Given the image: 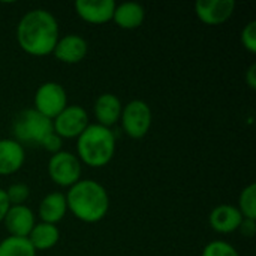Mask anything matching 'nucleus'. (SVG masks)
I'll list each match as a JSON object with an SVG mask.
<instances>
[{
    "label": "nucleus",
    "mask_w": 256,
    "mask_h": 256,
    "mask_svg": "<svg viewBox=\"0 0 256 256\" xmlns=\"http://www.w3.org/2000/svg\"><path fill=\"white\" fill-rule=\"evenodd\" d=\"M58 38V22L46 9L28 10L16 26V42L20 48L33 57L52 54Z\"/></svg>",
    "instance_id": "nucleus-1"
},
{
    "label": "nucleus",
    "mask_w": 256,
    "mask_h": 256,
    "mask_svg": "<svg viewBox=\"0 0 256 256\" xmlns=\"http://www.w3.org/2000/svg\"><path fill=\"white\" fill-rule=\"evenodd\" d=\"M64 196L68 210L84 224L100 222L110 210L108 192L94 180H80Z\"/></svg>",
    "instance_id": "nucleus-2"
},
{
    "label": "nucleus",
    "mask_w": 256,
    "mask_h": 256,
    "mask_svg": "<svg viewBox=\"0 0 256 256\" xmlns=\"http://www.w3.org/2000/svg\"><path fill=\"white\" fill-rule=\"evenodd\" d=\"M76 153L80 162L90 168H102L108 165L116 154V135L110 128L100 124H88L76 138Z\"/></svg>",
    "instance_id": "nucleus-3"
},
{
    "label": "nucleus",
    "mask_w": 256,
    "mask_h": 256,
    "mask_svg": "<svg viewBox=\"0 0 256 256\" xmlns=\"http://www.w3.org/2000/svg\"><path fill=\"white\" fill-rule=\"evenodd\" d=\"M12 132L15 141L21 146L22 142L40 146L44 140L54 132L52 120L44 117L34 108H27L15 116L12 122Z\"/></svg>",
    "instance_id": "nucleus-4"
},
{
    "label": "nucleus",
    "mask_w": 256,
    "mask_h": 256,
    "mask_svg": "<svg viewBox=\"0 0 256 256\" xmlns=\"http://www.w3.org/2000/svg\"><path fill=\"white\" fill-rule=\"evenodd\" d=\"M48 176L50 178L62 188H72L81 180V162L76 154L70 152H58L52 154L48 160Z\"/></svg>",
    "instance_id": "nucleus-5"
},
{
    "label": "nucleus",
    "mask_w": 256,
    "mask_h": 256,
    "mask_svg": "<svg viewBox=\"0 0 256 256\" xmlns=\"http://www.w3.org/2000/svg\"><path fill=\"white\" fill-rule=\"evenodd\" d=\"M152 110L144 100L135 99L123 106L120 123L124 134L134 140L144 138L152 128Z\"/></svg>",
    "instance_id": "nucleus-6"
},
{
    "label": "nucleus",
    "mask_w": 256,
    "mask_h": 256,
    "mask_svg": "<svg viewBox=\"0 0 256 256\" xmlns=\"http://www.w3.org/2000/svg\"><path fill=\"white\" fill-rule=\"evenodd\" d=\"M68 106V94L62 84L44 82L34 93V110L44 117L54 120Z\"/></svg>",
    "instance_id": "nucleus-7"
},
{
    "label": "nucleus",
    "mask_w": 256,
    "mask_h": 256,
    "mask_svg": "<svg viewBox=\"0 0 256 256\" xmlns=\"http://www.w3.org/2000/svg\"><path fill=\"white\" fill-rule=\"evenodd\" d=\"M88 124V114L80 105H68L52 120V129L62 140L78 138Z\"/></svg>",
    "instance_id": "nucleus-8"
},
{
    "label": "nucleus",
    "mask_w": 256,
    "mask_h": 256,
    "mask_svg": "<svg viewBox=\"0 0 256 256\" xmlns=\"http://www.w3.org/2000/svg\"><path fill=\"white\" fill-rule=\"evenodd\" d=\"M234 10V0H200L195 4V14L206 26H220L226 22Z\"/></svg>",
    "instance_id": "nucleus-9"
},
{
    "label": "nucleus",
    "mask_w": 256,
    "mask_h": 256,
    "mask_svg": "<svg viewBox=\"0 0 256 256\" xmlns=\"http://www.w3.org/2000/svg\"><path fill=\"white\" fill-rule=\"evenodd\" d=\"M87 52H88V44L80 34H66L63 38H58L52 51L54 57L66 64H76L82 62Z\"/></svg>",
    "instance_id": "nucleus-10"
},
{
    "label": "nucleus",
    "mask_w": 256,
    "mask_h": 256,
    "mask_svg": "<svg viewBox=\"0 0 256 256\" xmlns=\"http://www.w3.org/2000/svg\"><path fill=\"white\" fill-rule=\"evenodd\" d=\"M116 9L114 0H76L78 16L88 24H105L112 20Z\"/></svg>",
    "instance_id": "nucleus-11"
},
{
    "label": "nucleus",
    "mask_w": 256,
    "mask_h": 256,
    "mask_svg": "<svg viewBox=\"0 0 256 256\" xmlns=\"http://www.w3.org/2000/svg\"><path fill=\"white\" fill-rule=\"evenodd\" d=\"M3 222L9 236L21 238H27L36 225L34 214L27 206H10Z\"/></svg>",
    "instance_id": "nucleus-12"
},
{
    "label": "nucleus",
    "mask_w": 256,
    "mask_h": 256,
    "mask_svg": "<svg viewBox=\"0 0 256 256\" xmlns=\"http://www.w3.org/2000/svg\"><path fill=\"white\" fill-rule=\"evenodd\" d=\"M208 222H210V226L216 232L231 234V232L238 231L243 222V216L237 207L230 206V204H220L212 210L208 216Z\"/></svg>",
    "instance_id": "nucleus-13"
},
{
    "label": "nucleus",
    "mask_w": 256,
    "mask_h": 256,
    "mask_svg": "<svg viewBox=\"0 0 256 256\" xmlns=\"http://www.w3.org/2000/svg\"><path fill=\"white\" fill-rule=\"evenodd\" d=\"M26 160L24 147L15 140H0V176H10L21 170Z\"/></svg>",
    "instance_id": "nucleus-14"
},
{
    "label": "nucleus",
    "mask_w": 256,
    "mask_h": 256,
    "mask_svg": "<svg viewBox=\"0 0 256 256\" xmlns=\"http://www.w3.org/2000/svg\"><path fill=\"white\" fill-rule=\"evenodd\" d=\"M122 111L123 105L120 99L112 93H104L94 102V117L98 120V124L100 126L111 128L118 123Z\"/></svg>",
    "instance_id": "nucleus-15"
},
{
    "label": "nucleus",
    "mask_w": 256,
    "mask_h": 256,
    "mask_svg": "<svg viewBox=\"0 0 256 256\" xmlns=\"http://www.w3.org/2000/svg\"><path fill=\"white\" fill-rule=\"evenodd\" d=\"M146 20V10L140 3L135 2H124L116 4L112 21L124 30H134L142 26Z\"/></svg>",
    "instance_id": "nucleus-16"
},
{
    "label": "nucleus",
    "mask_w": 256,
    "mask_h": 256,
    "mask_svg": "<svg viewBox=\"0 0 256 256\" xmlns=\"http://www.w3.org/2000/svg\"><path fill=\"white\" fill-rule=\"evenodd\" d=\"M68 212L66 196L62 192H51L39 204V218L45 224H58Z\"/></svg>",
    "instance_id": "nucleus-17"
},
{
    "label": "nucleus",
    "mask_w": 256,
    "mask_h": 256,
    "mask_svg": "<svg viewBox=\"0 0 256 256\" xmlns=\"http://www.w3.org/2000/svg\"><path fill=\"white\" fill-rule=\"evenodd\" d=\"M27 238L36 252L38 250H48V249H52L58 243L60 231L56 225L40 222V224H36L33 226V230Z\"/></svg>",
    "instance_id": "nucleus-18"
},
{
    "label": "nucleus",
    "mask_w": 256,
    "mask_h": 256,
    "mask_svg": "<svg viewBox=\"0 0 256 256\" xmlns=\"http://www.w3.org/2000/svg\"><path fill=\"white\" fill-rule=\"evenodd\" d=\"M0 256H36V250L28 238L9 236L0 242Z\"/></svg>",
    "instance_id": "nucleus-19"
},
{
    "label": "nucleus",
    "mask_w": 256,
    "mask_h": 256,
    "mask_svg": "<svg viewBox=\"0 0 256 256\" xmlns=\"http://www.w3.org/2000/svg\"><path fill=\"white\" fill-rule=\"evenodd\" d=\"M238 212L243 219L256 220V184L252 183L246 186L238 196Z\"/></svg>",
    "instance_id": "nucleus-20"
},
{
    "label": "nucleus",
    "mask_w": 256,
    "mask_h": 256,
    "mask_svg": "<svg viewBox=\"0 0 256 256\" xmlns=\"http://www.w3.org/2000/svg\"><path fill=\"white\" fill-rule=\"evenodd\" d=\"M4 192L10 206H24V202L30 196V189L24 183H14Z\"/></svg>",
    "instance_id": "nucleus-21"
},
{
    "label": "nucleus",
    "mask_w": 256,
    "mask_h": 256,
    "mask_svg": "<svg viewBox=\"0 0 256 256\" xmlns=\"http://www.w3.org/2000/svg\"><path fill=\"white\" fill-rule=\"evenodd\" d=\"M202 256H238V252L232 244H230L226 242L216 240V242L208 243L204 248Z\"/></svg>",
    "instance_id": "nucleus-22"
},
{
    "label": "nucleus",
    "mask_w": 256,
    "mask_h": 256,
    "mask_svg": "<svg viewBox=\"0 0 256 256\" xmlns=\"http://www.w3.org/2000/svg\"><path fill=\"white\" fill-rule=\"evenodd\" d=\"M242 44L243 46L255 54L256 52V21H250L243 30H242Z\"/></svg>",
    "instance_id": "nucleus-23"
},
{
    "label": "nucleus",
    "mask_w": 256,
    "mask_h": 256,
    "mask_svg": "<svg viewBox=\"0 0 256 256\" xmlns=\"http://www.w3.org/2000/svg\"><path fill=\"white\" fill-rule=\"evenodd\" d=\"M62 138L56 134V132H52L51 135H48L45 140H44V142L40 144V147H44L46 152H50L51 154H56V153H58V152H62Z\"/></svg>",
    "instance_id": "nucleus-24"
},
{
    "label": "nucleus",
    "mask_w": 256,
    "mask_h": 256,
    "mask_svg": "<svg viewBox=\"0 0 256 256\" xmlns=\"http://www.w3.org/2000/svg\"><path fill=\"white\" fill-rule=\"evenodd\" d=\"M238 231L244 236V237H254L256 232V220H250V219H243Z\"/></svg>",
    "instance_id": "nucleus-25"
},
{
    "label": "nucleus",
    "mask_w": 256,
    "mask_h": 256,
    "mask_svg": "<svg viewBox=\"0 0 256 256\" xmlns=\"http://www.w3.org/2000/svg\"><path fill=\"white\" fill-rule=\"evenodd\" d=\"M9 207H10V204L6 198V192H4V189L0 188V224L4 220V216H6Z\"/></svg>",
    "instance_id": "nucleus-26"
},
{
    "label": "nucleus",
    "mask_w": 256,
    "mask_h": 256,
    "mask_svg": "<svg viewBox=\"0 0 256 256\" xmlns=\"http://www.w3.org/2000/svg\"><path fill=\"white\" fill-rule=\"evenodd\" d=\"M246 82L249 84V87H250L252 90H255L256 88V64H252V66L248 69V72H246Z\"/></svg>",
    "instance_id": "nucleus-27"
}]
</instances>
